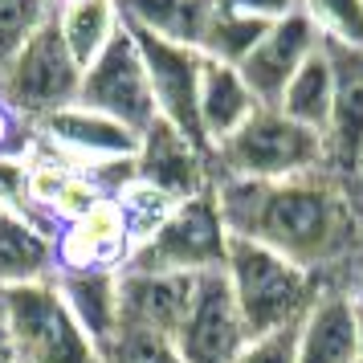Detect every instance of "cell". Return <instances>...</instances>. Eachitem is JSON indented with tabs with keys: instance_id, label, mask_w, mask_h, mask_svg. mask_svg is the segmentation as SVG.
<instances>
[{
	"instance_id": "obj_6",
	"label": "cell",
	"mask_w": 363,
	"mask_h": 363,
	"mask_svg": "<svg viewBox=\"0 0 363 363\" xmlns=\"http://www.w3.org/2000/svg\"><path fill=\"white\" fill-rule=\"evenodd\" d=\"M78 82H82V66L74 62L69 45L62 41L57 21H45L4 62V69H0V99L37 127L50 115L78 102Z\"/></svg>"
},
{
	"instance_id": "obj_33",
	"label": "cell",
	"mask_w": 363,
	"mask_h": 363,
	"mask_svg": "<svg viewBox=\"0 0 363 363\" xmlns=\"http://www.w3.org/2000/svg\"><path fill=\"white\" fill-rule=\"evenodd\" d=\"M355 192H359V200H363V167H359V180H355Z\"/></svg>"
},
{
	"instance_id": "obj_29",
	"label": "cell",
	"mask_w": 363,
	"mask_h": 363,
	"mask_svg": "<svg viewBox=\"0 0 363 363\" xmlns=\"http://www.w3.org/2000/svg\"><path fill=\"white\" fill-rule=\"evenodd\" d=\"M233 363H298V355H294V330L265 335V339H249L245 351H241Z\"/></svg>"
},
{
	"instance_id": "obj_27",
	"label": "cell",
	"mask_w": 363,
	"mask_h": 363,
	"mask_svg": "<svg viewBox=\"0 0 363 363\" xmlns=\"http://www.w3.org/2000/svg\"><path fill=\"white\" fill-rule=\"evenodd\" d=\"M57 0H0V69L29 37L53 21Z\"/></svg>"
},
{
	"instance_id": "obj_32",
	"label": "cell",
	"mask_w": 363,
	"mask_h": 363,
	"mask_svg": "<svg viewBox=\"0 0 363 363\" xmlns=\"http://www.w3.org/2000/svg\"><path fill=\"white\" fill-rule=\"evenodd\" d=\"M0 363H17L13 347H9V330H4V314H0Z\"/></svg>"
},
{
	"instance_id": "obj_3",
	"label": "cell",
	"mask_w": 363,
	"mask_h": 363,
	"mask_svg": "<svg viewBox=\"0 0 363 363\" xmlns=\"http://www.w3.org/2000/svg\"><path fill=\"white\" fill-rule=\"evenodd\" d=\"M323 172V135L286 118L278 106H257L249 123L213 147L216 180H294Z\"/></svg>"
},
{
	"instance_id": "obj_1",
	"label": "cell",
	"mask_w": 363,
	"mask_h": 363,
	"mask_svg": "<svg viewBox=\"0 0 363 363\" xmlns=\"http://www.w3.org/2000/svg\"><path fill=\"white\" fill-rule=\"evenodd\" d=\"M233 237L274 249L323 286L351 281L363 262V200L330 172L294 180H213Z\"/></svg>"
},
{
	"instance_id": "obj_5",
	"label": "cell",
	"mask_w": 363,
	"mask_h": 363,
	"mask_svg": "<svg viewBox=\"0 0 363 363\" xmlns=\"http://www.w3.org/2000/svg\"><path fill=\"white\" fill-rule=\"evenodd\" d=\"M229 241H233V233L225 225V216H220L216 188H204L196 196L180 200L172 208V216L160 225V233L135 249L127 265L204 278V274H220L225 269Z\"/></svg>"
},
{
	"instance_id": "obj_20",
	"label": "cell",
	"mask_w": 363,
	"mask_h": 363,
	"mask_svg": "<svg viewBox=\"0 0 363 363\" xmlns=\"http://www.w3.org/2000/svg\"><path fill=\"white\" fill-rule=\"evenodd\" d=\"M53 286H57V294L66 298V306L78 318V327L102 351V343L123 323L118 318V274H53Z\"/></svg>"
},
{
	"instance_id": "obj_31",
	"label": "cell",
	"mask_w": 363,
	"mask_h": 363,
	"mask_svg": "<svg viewBox=\"0 0 363 363\" xmlns=\"http://www.w3.org/2000/svg\"><path fill=\"white\" fill-rule=\"evenodd\" d=\"M347 294L355 298V306H359V314H363V262L355 265V274H351V281H347Z\"/></svg>"
},
{
	"instance_id": "obj_8",
	"label": "cell",
	"mask_w": 363,
	"mask_h": 363,
	"mask_svg": "<svg viewBox=\"0 0 363 363\" xmlns=\"http://www.w3.org/2000/svg\"><path fill=\"white\" fill-rule=\"evenodd\" d=\"M172 343H176L184 363H233L245 351L249 330L241 323L237 302H233L225 269L196 278L192 302H188V311H184Z\"/></svg>"
},
{
	"instance_id": "obj_23",
	"label": "cell",
	"mask_w": 363,
	"mask_h": 363,
	"mask_svg": "<svg viewBox=\"0 0 363 363\" xmlns=\"http://www.w3.org/2000/svg\"><path fill=\"white\" fill-rule=\"evenodd\" d=\"M265 21H249V17H237V13H220L213 9V17H208V29L200 37V53L208 57V62H220V66H241L253 45L265 37Z\"/></svg>"
},
{
	"instance_id": "obj_25",
	"label": "cell",
	"mask_w": 363,
	"mask_h": 363,
	"mask_svg": "<svg viewBox=\"0 0 363 363\" xmlns=\"http://www.w3.org/2000/svg\"><path fill=\"white\" fill-rule=\"evenodd\" d=\"M298 9L327 45L363 53V0H298Z\"/></svg>"
},
{
	"instance_id": "obj_12",
	"label": "cell",
	"mask_w": 363,
	"mask_h": 363,
	"mask_svg": "<svg viewBox=\"0 0 363 363\" xmlns=\"http://www.w3.org/2000/svg\"><path fill=\"white\" fill-rule=\"evenodd\" d=\"M37 135L78 172H99V167L135 160V143H139V135H131L123 123L90 106H78V102L37 123Z\"/></svg>"
},
{
	"instance_id": "obj_15",
	"label": "cell",
	"mask_w": 363,
	"mask_h": 363,
	"mask_svg": "<svg viewBox=\"0 0 363 363\" xmlns=\"http://www.w3.org/2000/svg\"><path fill=\"white\" fill-rule=\"evenodd\" d=\"M363 314L343 286H323L294 327L298 363H359Z\"/></svg>"
},
{
	"instance_id": "obj_4",
	"label": "cell",
	"mask_w": 363,
	"mask_h": 363,
	"mask_svg": "<svg viewBox=\"0 0 363 363\" xmlns=\"http://www.w3.org/2000/svg\"><path fill=\"white\" fill-rule=\"evenodd\" d=\"M0 314L17 363H102V351L78 327L53 278L0 290Z\"/></svg>"
},
{
	"instance_id": "obj_11",
	"label": "cell",
	"mask_w": 363,
	"mask_h": 363,
	"mask_svg": "<svg viewBox=\"0 0 363 363\" xmlns=\"http://www.w3.org/2000/svg\"><path fill=\"white\" fill-rule=\"evenodd\" d=\"M135 180L160 188L172 200H188L213 188V151L196 147L184 131L155 118L135 143Z\"/></svg>"
},
{
	"instance_id": "obj_7",
	"label": "cell",
	"mask_w": 363,
	"mask_h": 363,
	"mask_svg": "<svg viewBox=\"0 0 363 363\" xmlns=\"http://www.w3.org/2000/svg\"><path fill=\"white\" fill-rule=\"evenodd\" d=\"M78 106H90L99 115L123 123L131 135H143L155 123V99L147 86V69L139 57L131 29L123 25V33L106 45V50L82 66V82H78Z\"/></svg>"
},
{
	"instance_id": "obj_26",
	"label": "cell",
	"mask_w": 363,
	"mask_h": 363,
	"mask_svg": "<svg viewBox=\"0 0 363 363\" xmlns=\"http://www.w3.org/2000/svg\"><path fill=\"white\" fill-rule=\"evenodd\" d=\"M102 363H184V359L167 335L118 323V330L102 343Z\"/></svg>"
},
{
	"instance_id": "obj_24",
	"label": "cell",
	"mask_w": 363,
	"mask_h": 363,
	"mask_svg": "<svg viewBox=\"0 0 363 363\" xmlns=\"http://www.w3.org/2000/svg\"><path fill=\"white\" fill-rule=\"evenodd\" d=\"M111 200L118 204V213H123L127 229H131V245H135V249L143 245V241H151V237L160 233V225L172 216V208L180 204V200L164 196L160 188H151V184L135 180V176L123 184V188H118Z\"/></svg>"
},
{
	"instance_id": "obj_13",
	"label": "cell",
	"mask_w": 363,
	"mask_h": 363,
	"mask_svg": "<svg viewBox=\"0 0 363 363\" xmlns=\"http://www.w3.org/2000/svg\"><path fill=\"white\" fill-rule=\"evenodd\" d=\"M318 50H323L318 29L306 21L302 9H294V13H286V17L269 21L265 37L253 45V53H249L237 69H241L245 86L253 90V99L262 102V106H274V102L281 99V90H286V82H290L298 69L306 66V57H314Z\"/></svg>"
},
{
	"instance_id": "obj_14",
	"label": "cell",
	"mask_w": 363,
	"mask_h": 363,
	"mask_svg": "<svg viewBox=\"0 0 363 363\" xmlns=\"http://www.w3.org/2000/svg\"><path fill=\"white\" fill-rule=\"evenodd\" d=\"M131 253V229H127L115 200H106L94 213L62 225L53 237L57 274H123Z\"/></svg>"
},
{
	"instance_id": "obj_18",
	"label": "cell",
	"mask_w": 363,
	"mask_h": 363,
	"mask_svg": "<svg viewBox=\"0 0 363 363\" xmlns=\"http://www.w3.org/2000/svg\"><path fill=\"white\" fill-rule=\"evenodd\" d=\"M57 274L53 233L0 208V290H17L33 281H50Z\"/></svg>"
},
{
	"instance_id": "obj_16",
	"label": "cell",
	"mask_w": 363,
	"mask_h": 363,
	"mask_svg": "<svg viewBox=\"0 0 363 363\" xmlns=\"http://www.w3.org/2000/svg\"><path fill=\"white\" fill-rule=\"evenodd\" d=\"M192 290H196V278H188V274L127 265L118 274V318H123V327L155 330V335L172 339L192 302Z\"/></svg>"
},
{
	"instance_id": "obj_34",
	"label": "cell",
	"mask_w": 363,
	"mask_h": 363,
	"mask_svg": "<svg viewBox=\"0 0 363 363\" xmlns=\"http://www.w3.org/2000/svg\"><path fill=\"white\" fill-rule=\"evenodd\" d=\"M359 363H363V330H359Z\"/></svg>"
},
{
	"instance_id": "obj_9",
	"label": "cell",
	"mask_w": 363,
	"mask_h": 363,
	"mask_svg": "<svg viewBox=\"0 0 363 363\" xmlns=\"http://www.w3.org/2000/svg\"><path fill=\"white\" fill-rule=\"evenodd\" d=\"M147 69V86L155 99V115L184 131L196 147L213 151L208 139L200 131V74H204V53L188 50V45H172V41H155V37L131 33Z\"/></svg>"
},
{
	"instance_id": "obj_17",
	"label": "cell",
	"mask_w": 363,
	"mask_h": 363,
	"mask_svg": "<svg viewBox=\"0 0 363 363\" xmlns=\"http://www.w3.org/2000/svg\"><path fill=\"white\" fill-rule=\"evenodd\" d=\"M262 102L253 99L237 66H220L204 57V74H200V131L208 139V147L225 143L249 123V115Z\"/></svg>"
},
{
	"instance_id": "obj_2",
	"label": "cell",
	"mask_w": 363,
	"mask_h": 363,
	"mask_svg": "<svg viewBox=\"0 0 363 363\" xmlns=\"http://www.w3.org/2000/svg\"><path fill=\"white\" fill-rule=\"evenodd\" d=\"M225 281L233 290V302L241 311L249 339H265V335H281L302 323V314L311 311L318 298L323 281L311 269L294 265L274 249L233 237L229 241V262H225Z\"/></svg>"
},
{
	"instance_id": "obj_10",
	"label": "cell",
	"mask_w": 363,
	"mask_h": 363,
	"mask_svg": "<svg viewBox=\"0 0 363 363\" xmlns=\"http://www.w3.org/2000/svg\"><path fill=\"white\" fill-rule=\"evenodd\" d=\"M323 50L335 66V106L323 127V172L355 188L363 167V53L327 41Z\"/></svg>"
},
{
	"instance_id": "obj_19",
	"label": "cell",
	"mask_w": 363,
	"mask_h": 363,
	"mask_svg": "<svg viewBox=\"0 0 363 363\" xmlns=\"http://www.w3.org/2000/svg\"><path fill=\"white\" fill-rule=\"evenodd\" d=\"M118 17L131 33L200 50L213 17V0H118Z\"/></svg>"
},
{
	"instance_id": "obj_28",
	"label": "cell",
	"mask_w": 363,
	"mask_h": 363,
	"mask_svg": "<svg viewBox=\"0 0 363 363\" xmlns=\"http://www.w3.org/2000/svg\"><path fill=\"white\" fill-rule=\"evenodd\" d=\"M33 143H37V127L0 99V160H29Z\"/></svg>"
},
{
	"instance_id": "obj_30",
	"label": "cell",
	"mask_w": 363,
	"mask_h": 363,
	"mask_svg": "<svg viewBox=\"0 0 363 363\" xmlns=\"http://www.w3.org/2000/svg\"><path fill=\"white\" fill-rule=\"evenodd\" d=\"M213 9L220 13H237V17H249V21H278L286 13H294L298 0H213Z\"/></svg>"
},
{
	"instance_id": "obj_22",
	"label": "cell",
	"mask_w": 363,
	"mask_h": 363,
	"mask_svg": "<svg viewBox=\"0 0 363 363\" xmlns=\"http://www.w3.org/2000/svg\"><path fill=\"white\" fill-rule=\"evenodd\" d=\"M274 106L286 118H294V123L323 135V127L330 118V106H335V66H330L327 50L306 57V66L286 82V90H281V99Z\"/></svg>"
},
{
	"instance_id": "obj_21",
	"label": "cell",
	"mask_w": 363,
	"mask_h": 363,
	"mask_svg": "<svg viewBox=\"0 0 363 363\" xmlns=\"http://www.w3.org/2000/svg\"><path fill=\"white\" fill-rule=\"evenodd\" d=\"M53 21H57V33L69 45L78 66H90L123 33L118 0H57Z\"/></svg>"
}]
</instances>
